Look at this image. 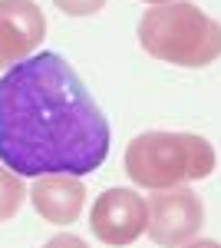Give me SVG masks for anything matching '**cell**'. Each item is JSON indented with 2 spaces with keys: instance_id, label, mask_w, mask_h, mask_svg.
<instances>
[{
  "instance_id": "1",
  "label": "cell",
  "mask_w": 221,
  "mask_h": 248,
  "mask_svg": "<svg viewBox=\"0 0 221 248\" xmlns=\"http://www.w3.org/2000/svg\"><path fill=\"white\" fill-rule=\"evenodd\" d=\"M109 142L106 113L59 53H33L0 77V162L17 175H89Z\"/></svg>"
},
{
  "instance_id": "2",
  "label": "cell",
  "mask_w": 221,
  "mask_h": 248,
  "mask_svg": "<svg viewBox=\"0 0 221 248\" xmlns=\"http://www.w3.org/2000/svg\"><path fill=\"white\" fill-rule=\"evenodd\" d=\"M139 43L155 60L202 70L221 57V23L192 0H165L142 14Z\"/></svg>"
},
{
  "instance_id": "3",
  "label": "cell",
  "mask_w": 221,
  "mask_h": 248,
  "mask_svg": "<svg viewBox=\"0 0 221 248\" xmlns=\"http://www.w3.org/2000/svg\"><path fill=\"white\" fill-rule=\"evenodd\" d=\"M218 155L198 133H139L126 146V175L146 189H175L215 172Z\"/></svg>"
},
{
  "instance_id": "4",
  "label": "cell",
  "mask_w": 221,
  "mask_h": 248,
  "mask_svg": "<svg viewBox=\"0 0 221 248\" xmlns=\"http://www.w3.org/2000/svg\"><path fill=\"white\" fill-rule=\"evenodd\" d=\"M148 202V238L159 248H182L192 242L205 225V205L202 195L188 186L175 189H155Z\"/></svg>"
},
{
  "instance_id": "5",
  "label": "cell",
  "mask_w": 221,
  "mask_h": 248,
  "mask_svg": "<svg viewBox=\"0 0 221 248\" xmlns=\"http://www.w3.org/2000/svg\"><path fill=\"white\" fill-rule=\"evenodd\" d=\"M148 225V202L132 189H106L89 212L92 235L112 248L132 245Z\"/></svg>"
},
{
  "instance_id": "6",
  "label": "cell",
  "mask_w": 221,
  "mask_h": 248,
  "mask_svg": "<svg viewBox=\"0 0 221 248\" xmlns=\"http://www.w3.org/2000/svg\"><path fill=\"white\" fill-rule=\"evenodd\" d=\"M46 37V17L33 0H0V70L33 57Z\"/></svg>"
},
{
  "instance_id": "7",
  "label": "cell",
  "mask_w": 221,
  "mask_h": 248,
  "mask_svg": "<svg viewBox=\"0 0 221 248\" xmlns=\"http://www.w3.org/2000/svg\"><path fill=\"white\" fill-rule=\"evenodd\" d=\"M30 202L40 212V218L53 225H70L79 218V212L86 205V186L79 182V175H70V172L37 175L30 189Z\"/></svg>"
},
{
  "instance_id": "8",
  "label": "cell",
  "mask_w": 221,
  "mask_h": 248,
  "mask_svg": "<svg viewBox=\"0 0 221 248\" xmlns=\"http://www.w3.org/2000/svg\"><path fill=\"white\" fill-rule=\"evenodd\" d=\"M23 195H27L23 175H17L14 169H7V166L0 162V222H7V218L17 215Z\"/></svg>"
},
{
  "instance_id": "9",
  "label": "cell",
  "mask_w": 221,
  "mask_h": 248,
  "mask_svg": "<svg viewBox=\"0 0 221 248\" xmlns=\"http://www.w3.org/2000/svg\"><path fill=\"white\" fill-rule=\"evenodd\" d=\"M53 3L70 17H92L106 7V0H53Z\"/></svg>"
},
{
  "instance_id": "10",
  "label": "cell",
  "mask_w": 221,
  "mask_h": 248,
  "mask_svg": "<svg viewBox=\"0 0 221 248\" xmlns=\"http://www.w3.org/2000/svg\"><path fill=\"white\" fill-rule=\"evenodd\" d=\"M43 248H89L79 235H56V238H50Z\"/></svg>"
},
{
  "instance_id": "11",
  "label": "cell",
  "mask_w": 221,
  "mask_h": 248,
  "mask_svg": "<svg viewBox=\"0 0 221 248\" xmlns=\"http://www.w3.org/2000/svg\"><path fill=\"white\" fill-rule=\"evenodd\" d=\"M182 248H221V242H211V238H192V242H185Z\"/></svg>"
},
{
  "instance_id": "12",
  "label": "cell",
  "mask_w": 221,
  "mask_h": 248,
  "mask_svg": "<svg viewBox=\"0 0 221 248\" xmlns=\"http://www.w3.org/2000/svg\"><path fill=\"white\" fill-rule=\"evenodd\" d=\"M146 3H165V0H146Z\"/></svg>"
}]
</instances>
